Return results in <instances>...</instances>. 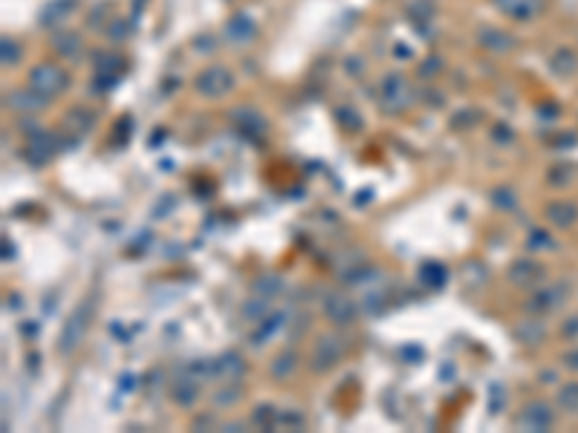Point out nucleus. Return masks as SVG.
I'll list each match as a JSON object with an SVG mask.
<instances>
[{
  "label": "nucleus",
  "instance_id": "f257e3e1",
  "mask_svg": "<svg viewBox=\"0 0 578 433\" xmlns=\"http://www.w3.org/2000/svg\"><path fill=\"white\" fill-rule=\"evenodd\" d=\"M64 73L61 69H55V67H49V64H44V67H38L35 73H32V87H38V90H44V93H58L61 87H64Z\"/></svg>",
  "mask_w": 578,
  "mask_h": 433
},
{
  "label": "nucleus",
  "instance_id": "f03ea898",
  "mask_svg": "<svg viewBox=\"0 0 578 433\" xmlns=\"http://www.w3.org/2000/svg\"><path fill=\"white\" fill-rule=\"evenodd\" d=\"M495 3H498L503 12H509L512 18H532L535 12H538L541 0H495Z\"/></svg>",
  "mask_w": 578,
  "mask_h": 433
}]
</instances>
